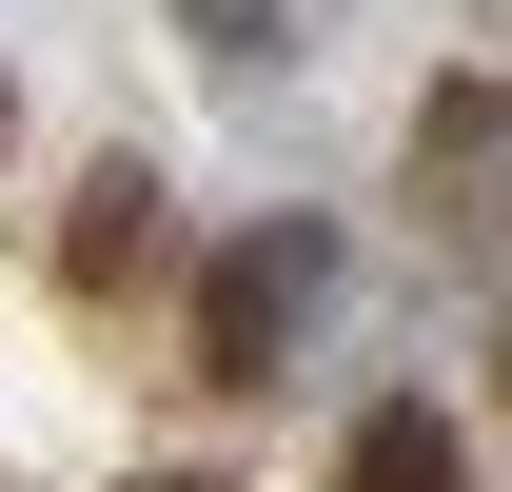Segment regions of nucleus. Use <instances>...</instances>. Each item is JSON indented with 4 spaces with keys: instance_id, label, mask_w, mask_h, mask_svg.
<instances>
[{
    "instance_id": "f257e3e1",
    "label": "nucleus",
    "mask_w": 512,
    "mask_h": 492,
    "mask_svg": "<svg viewBox=\"0 0 512 492\" xmlns=\"http://www.w3.org/2000/svg\"><path fill=\"white\" fill-rule=\"evenodd\" d=\"M316 276H335L316 237H237L217 276H197V355H217V374H276V335L316 315Z\"/></svg>"
},
{
    "instance_id": "f03ea898",
    "label": "nucleus",
    "mask_w": 512,
    "mask_h": 492,
    "mask_svg": "<svg viewBox=\"0 0 512 492\" xmlns=\"http://www.w3.org/2000/svg\"><path fill=\"white\" fill-rule=\"evenodd\" d=\"M335 492H473V433H453V414H414V394H394V414L355 433V453H335Z\"/></svg>"
},
{
    "instance_id": "7ed1b4c3",
    "label": "nucleus",
    "mask_w": 512,
    "mask_h": 492,
    "mask_svg": "<svg viewBox=\"0 0 512 492\" xmlns=\"http://www.w3.org/2000/svg\"><path fill=\"white\" fill-rule=\"evenodd\" d=\"M119 256H158V178H99V197H79V276H119Z\"/></svg>"
},
{
    "instance_id": "20e7f679",
    "label": "nucleus",
    "mask_w": 512,
    "mask_h": 492,
    "mask_svg": "<svg viewBox=\"0 0 512 492\" xmlns=\"http://www.w3.org/2000/svg\"><path fill=\"white\" fill-rule=\"evenodd\" d=\"M138 492H197V473H138Z\"/></svg>"
}]
</instances>
